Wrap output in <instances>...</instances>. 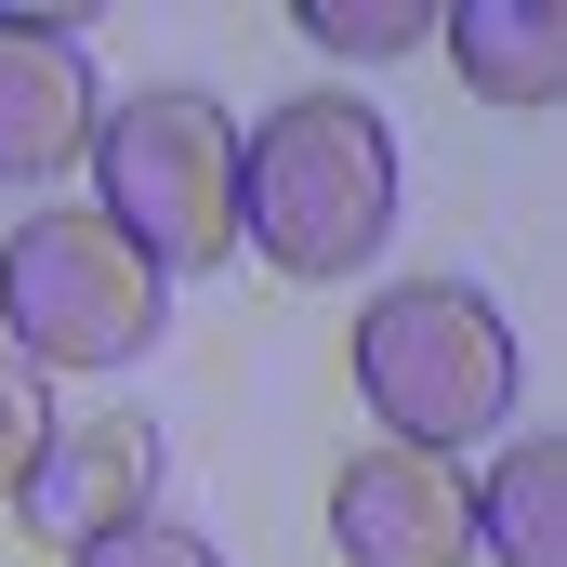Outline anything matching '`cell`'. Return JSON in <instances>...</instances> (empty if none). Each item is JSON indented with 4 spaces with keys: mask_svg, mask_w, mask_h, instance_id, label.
<instances>
[{
    "mask_svg": "<svg viewBox=\"0 0 567 567\" xmlns=\"http://www.w3.org/2000/svg\"><path fill=\"white\" fill-rule=\"evenodd\" d=\"M396 225V133L357 93H290L238 145V238L278 278H343Z\"/></svg>",
    "mask_w": 567,
    "mask_h": 567,
    "instance_id": "6da1fadb",
    "label": "cell"
},
{
    "mask_svg": "<svg viewBox=\"0 0 567 567\" xmlns=\"http://www.w3.org/2000/svg\"><path fill=\"white\" fill-rule=\"evenodd\" d=\"M357 396L383 410L396 449L462 462V435L515 423V330L475 278H396L357 317Z\"/></svg>",
    "mask_w": 567,
    "mask_h": 567,
    "instance_id": "7a4b0ae2",
    "label": "cell"
},
{
    "mask_svg": "<svg viewBox=\"0 0 567 567\" xmlns=\"http://www.w3.org/2000/svg\"><path fill=\"white\" fill-rule=\"evenodd\" d=\"M93 172H106V225L133 238L158 278H198L238 251V120L185 80H158L133 106L93 120Z\"/></svg>",
    "mask_w": 567,
    "mask_h": 567,
    "instance_id": "3957f363",
    "label": "cell"
},
{
    "mask_svg": "<svg viewBox=\"0 0 567 567\" xmlns=\"http://www.w3.org/2000/svg\"><path fill=\"white\" fill-rule=\"evenodd\" d=\"M158 303H172V278L106 212H27L0 251V317H13L27 370H120L158 343Z\"/></svg>",
    "mask_w": 567,
    "mask_h": 567,
    "instance_id": "277c9868",
    "label": "cell"
},
{
    "mask_svg": "<svg viewBox=\"0 0 567 567\" xmlns=\"http://www.w3.org/2000/svg\"><path fill=\"white\" fill-rule=\"evenodd\" d=\"M80 13L93 0H0V172H66L106 93H93V53H80Z\"/></svg>",
    "mask_w": 567,
    "mask_h": 567,
    "instance_id": "5b68a950",
    "label": "cell"
},
{
    "mask_svg": "<svg viewBox=\"0 0 567 567\" xmlns=\"http://www.w3.org/2000/svg\"><path fill=\"white\" fill-rule=\"evenodd\" d=\"M330 542H343V567H462L475 555V475L435 449H370L330 488Z\"/></svg>",
    "mask_w": 567,
    "mask_h": 567,
    "instance_id": "8992f818",
    "label": "cell"
},
{
    "mask_svg": "<svg viewBox=\"0 0 567 567\" xmlns=\"http://www.w3.org/2000/svg\"><path fill=\"white\" fill-rule=\"evenodd\" d=\"M158 423H53V449H40V475L13 488L27 502V542H53V555H80V542H106V528H133L145 502H158Z\"/></svg>",
    "mask_w": 567,
    "mask_h": 567,
    "instance_id": "52a82bcc",
    "label": "cell"
},
{
    "mask_svg": "<svg viewBox=\"0 0 567 567\" xmlns=\"http://www.w3.org/2000/svg\"><path fill=\"white\" fill-rule=\"evenodd\" d=\"M449 66L488 106H555L567 93V13L555 0H462L449 13Z\"/></svg>",
    "mask_w": 567,
    "mask_h": 567,
    "instance_id": "ba28073f",
    "label": "cell"
},
{
    "mask_svg": "<svg viewBox=\"0 0 567 567\" xmlns=\"http://www.w3.org/2000/svg\"><path fill=\"white\" fill-rule=\"evenodd\" d=\"M475 555L488 567H567V462L555 435H515L475 488Z\"/></svg>",
    "mask_w": 567,
    "mask_h": 567,
    "instance_id": "9c48e42d",
    "label": "cell"
},
{
    "mask_svg": "<svg viewBox=\"0 0 567 567\" xmlns=\"http://www.w3.org/2000/svg\"><path fill=\"white\" fill-rule=\"evenodd\" d=\"M290 27H303L317 53H410L435 27V0H290Z\"/></svg>",
    "mask_w": 567,
    "mask_h": 567,
    "instance_id": "30bf717a",
    "label": "cell"
},
{
    "mask_svg": "<svg viewBox=\"0 0 567 567\" xmlns=\"http://www.w3.org/2000/svg\"><path fill=\"white\" fill-rule=\"evenodd\" d=\"M40 449H53V370H27V357L0 343V502L40 475Z\"/></svg>",
    "mask_w": 567,
    "mask_h": 567,
    "instance_id": "8fae6325",
    "label": "cell"
},
{
    "mask_svg": "<svg viewBox=\"0 0 567 567\" xmlns=\"http://www.w3.org/2000/svg\"><path fill=\"white\" fill-rule=\"evenodd\" d=\"M66 567H225L198 528H172V515H133V528H106V542H80Z\"/></svg>",
    "mask_w": 567,
    "mask_h": 567,
    "instance_id": "7c38bea8",
    "label": "cell"
}]
</instances>
